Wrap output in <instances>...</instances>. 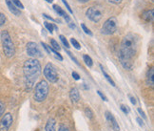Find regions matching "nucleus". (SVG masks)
Instances as JSON below:
<instances>
[{
    "label": "nucleus",
    "instance_id": "nucleus-1",
    "mask_svg": "<svg viewBox=\"0 0 154 131\" xmlns=\"http://www.w3.org/2000/svg\"><path fill=\"white\" fill-rule=\"evenodd\" d=\"M138 37L134 34H128L121 42L119 59L122 66L126 70H130L133 66V57L138 50Z\"/></svg>",
    "mask_w": 154,
    "mask_h": 131
},
{
    "label": "nucleus",
    "instance_id": "nucleus-2",
    "mask_svg": "<svg viewBox=\"0 0 154 131\" xmlns=\"http://www.w3.org/2000/svg\"><path fill=\"white\" fill-rule=\"evenodd\" d=\"M25 86L27 90H32L34 83L41 75V64L36 58H29L23 65Z\"/></svg>",
    "mask_w": 154,
    "mask_h": 131
},
{
    "label": "nucleus",
    "instance_id": "nucleus-3",
    "mask_svg": "<svg viewBox=\"0 0 154 131\" xmlns=\"http://www.w3.org/2000/svg\"><path fill=\"white\" fill-rule=\"evenodd\" d=\"M1 41H2V48L5 56L7 57H13L15 54V47L11 40V38L8 31L1 32Z\"/></svg>",
    "mask_w": 154,
    "mask_h": 131
},
{
    "label": "nucleus",
    "instance_id": "nucleus-4",
    "mask_svg": "<svg viewBox=\"0 0 154 131\" xmlns=\"http://www.w3.org/2000/svg\"><path fill=\"white\" fill-rule=\"evenodd\" d=\"M49 94V84L46 80H41L35 86V90L33 94V99L35 102L42 103L48 97Z\"/></svg>",
    "mask_w": 154,
    "mask_h": 131
},
{
    "label": "nucleus",
    "instance_id": "nucleus-5",
    "mask_svg": "<svg viewBox=\"0 0 154 131\" xmlns=\"http://www.w3.org/2000/svg\"><path fill=\"white\" fill-rule=\"evenodd\" d=\"M117 27H118L117 18L114 16H111L105 21L104 25L102 27V30H101V33L103 34H106V35L112 34L116 32Z\"/></svg>",
    "mask_w": 154,
    "mask_h": 131
},
{
    "label": "nucleus",
    "instance_id": "nucleus-6",
    "mask_svg": "<svg viewBox=\"0 0 154 131\" xmlns=\"http://www.w3.org/2000/svg\"><path fill=\"white\" fill-rule=\"evenodd\" d=\"M44 76L45 78L47 79V80H49L50 82L52 83H55L58 81V74H57V71L55 69V67L53 66L51 63H48L46 64V66L44 67Z\"/></svg>",
    "mask_w": 154,
    "mask_h": 131
},
{
    "label": "nucleus",
    "instance_id": "nucleus-7",
    "mask_svg": "<svg viewBox=\"0 0 154 131\" xmlns=\"http://www.w3.org/2000/svg\"><path fill=\"white\" fill-rule=\"evenodd\" d=\"M103 10L100 7H91L86 11V15L92 22H99L103 17Z\"/></svg>",
    "mask_w": 154,
    "mask_h": 131
},
{
    "label": "nucleus",
    "instance_id": "nucleus-8",
    "mask_svg": "<svg viewBox=\"0 0 154 131\" xmlns=\"http://www.w3.org/2000/svg\"><path fill=\"white\" fill-rule=\"evenodd\" d=\"M27 54L32 57V58H36V57H42V52H41L39 46L35 43V42H29L27 44Z\"/></svg>",
    "mask_w": 154,
    "mask_h": 131
},
{
    "label": "nucleus",
    "instance_id": "nucleus-9",
    "mask_svg": "<svg viewBox=\"0 0 154 131\" xmlns=\"http://www.w3.org/2000/svg\"><path fill=\"white\" fill-rule=\"evenodd\" d=\"M13 123H14V119L11 113L5 114L2 117L1 121H0V131H9Z\"/></svg>",
    "mask_w": 154,
    "mask_h": 131
},
{
    "label": "nucleus",
    "instance_id": "nucleus-10",
    "mask_svg": "<svg viewBox=\"0 0 154 131\" xmlns=\"http://www.w3.org/2000/svg\"><path fill=\"white\" fill-rule=\"evenodd\" d=\"M105 116H106V121H108V122L110 123L111 127L113 128V130H114V131H120L119 124H118V123L116 122V120H115L114 116L112 115L109 111H106V112L105 113Z\"/></svg>",
    "mask_w": 154,
    "mask_h": 131
},
{
    "label": "nucleus",
    "instance_id": "nucleus-11",
    "mask_svg": "<svg viewBox=\"0 0 154 131\" xmlns=\"http://www.w3.org/2000/svg\"><path fill=\"white\" fill-rule=\"evenodd\" d=\"M141 17L143 18L146 22H153V18H154V11L151 10H146L144 11L141 15Z\"/></svg>",
    "mask_w": 154,
    "mask_h": 131
},
{
    "label": "nucleus",
    "instance_id": "nucleus-12",
    "mask_svg": "<svg viewBox=\"0 0 154 131\" xmlns=\"http://www.w3.org/2000/svg\"><path fill=\"white\" fill-rule=\"evenodd\" d=\"M69 99H70V100H72V103H76L79 102V100H80V94H79L78 89L75 88V87L70 89Z\"/></svg>",
    "mask_w": 154,
    "mask_h": 131
},
{
    "label": "nucleus",
    "instance_id": "nucleus-13",
    "mask_svg": "<svg viewBox=\"0 0 154 131\" xmlns=\"http://www.w3.org/2000/svg\"><path fill=\"white\" fill-rule=\"evenodd\" d=\"M41 45H42L43 47H44V49L48 52L49 54H51V53H52L53 55L55 56V57L56 58H58L59 61H63V57L60 55V54L58 53V51H56V50H54L53 48H51V46H49L48 44H46V43H44V42H41Z\"/></svg>",
    "mask_w": 154,
    "mask_h": 131
},
{
    "label": "nucleus",
    "instance_id": "nucleus-14",
    "mask_svg": "<svg viewBox=\"0 0 154 131\" xmlns=\"http://www.w3.org/2000/svg\"><path fill=\"white\" fill-rule=\"evenodd\" d=\"M6 4H7L8 8H9V10H10V11L11 14H14L16 16L20 15V10L15 7V5L11 2V0H6Z\"/></svg>",
    "mask_w": 154,
    "mask_h": 131
},
{
    "label": "nucleus",
    "instance_id": "nucleus-15",
    "mask_svg": "<svg viewBox=\"0 0 154 131\" xmlns=\"http://www.w3.org/2000/svg\"><path fill=\"white\" fill-rule=\"evenodd\" d=\"M55 126H56V122L54 119H49L48 122L46 123V126H45V130L46 131H56L55 129Z\"/></svg>",
    "mask_w": 154,
    "mask_h": 131
},
{
    "label": "nucleus",
    "instance_id": "nucleus-16",
    "mask_svg": "<svg viewBox=\"0 0 154 131\" xmlns=\"http://www.w3.org/2000/svg\"><path fill=\"white\" fill-rule=\"evenodd\" d=\"M146 82H147V84H149V85L153 86V83H154V80H153V68H150V70H149V72H147Z\"/></svg>",
    "mask_w": 154,
    "mask_h": 131
},
{
    "label": "nucleus",
    "instance_id": "nucleus-17",
    "mask_svg": "<svg viewBox=\"0 0 154 131\" xmlns=\"http://www.w3.org/2000/svg\"><path fill=\"white\" fill-rule=\"evenodd\" d=\"M100 68H101V70H102V73H103V75H104V77H105V78H106V80H108L109 83H110V84L112 85V86H115V82L113 81V80H112L111 78H110V77L108 75V74H106V71L104 70V68H103V66H102V65H100Z\"/></svg>",
    "mask_w": 154,
    "mask_h": 131
},
{
    "label": "nucleus",
    "instance_id": "nucleus-18",
    "mask_svg": "<svg viewBox=\"0 0 154 131\" xmlns=\"http://www.w3.org/2000/svg\"><path fill=\"white\" fill-rule=\"evenodd\" d=\"M53 9H54V11L58 14V15H61V16L66 15V13H65L64 10L60 7V6H58V5H55V4H54V5H53Z\"/></svg>",
    "mask_w": 154,
    "mask_h": 131
},
{
    "label": "nucleus",
    "instance_id": "nucleus-19",
    "mask_svg": "<svg viewBox=\"0 0 154 131\" xmlns=\"http://www.w3.org/2000/svg\"><path fill=\"white\" fill-rule=\"evenodd\" d=\"M83 58H84V61L85 63L88 65V67H91L92 65H93V61H92V59L90 56H88V55H85L84 57H83Z\"/></svg>",
    "mask_w": 154,
    "mask_h": 131
},
{
    "label": "nucleus",
    "instance_id": "nucleus-20",
    "mask_svg": "<svg viewBox=\"0 0 154 131\" xmlns=\"http://www.w3.org/2000/svg\"><path fill=\"white\" fill-rule=\"evenodd\" d=\"M51 48H53L54 50L56 51H60V46H59V44L57 43V41L54 40V39H51Z\"/></svg>",
    "mask_w": 154,
    "mask_h": 131
},
{
    "label": "nucleus",
    "instance_id": "nucleus-21",
    "mask_svg": "<svg viewBox=\"0 0 154 131\" xmlns=\"http://www.w3.org/2000/svg\"><path fill=\"white\" fill-rule=\"evenodd\" d=\"M59 38H60V40L62 41V43L64 44V46L66 47L67 49H68V48H69L70 46H69V41L67 40V38H65L63 34H60V35H59Z\"/></svg>",
    "mask_w": 154,
    "mask_h": 131
},
{
    "label": "nucleus",
    "instance_id": "nucleus-22",
    "mask_svg": "<svg viewBox=\"0 0 154 131\" xmlns=\"http://www.w3.org/2000/svg\"><path fill=\"white\" fill-rule=\"evenodd\" d=\"M70 42H72V46L74 47L75 49H77V50H80L81 49V45H80V43L77 41L75 38H70Z\"/></svg>",
    "mask_w": 154,
    "mask_h": 131
},
{
    "label": "nucleus",
    "instance_id": "nucleus-23",
    "mask_svg": "<svg viewBox=\"0 0 154 131\" xmlns=\"http://www.w3.org/2000/svg\"><path fill=\"white\" fill-rule=\"evenodd\" d=\"M81 27H82V29H83V31H84L87 34H88V35H91H91H93V34H92V32L91 31V30L90 29H88L85 24H84V23H82V24H81Z\"/></svg>",
    "mask_w": 154,
    "mask_h": 131
},
{
    "label": "nucleus",
    "instance_id": "nucleus-24",
    "mask_svg": "<svg viewBox=\"0 0 154 131\" xmlns=\"http://www.w3.org/2000/svg\"><path fill=\"white\" fill-rule=\"evenodd\" d=\"M44 23H45V27H46L47 29H48V31H49L51 34H52V32H53V28H54V27H53V24H52V23H50V22H48V21H45Z\"/></svg>",
    "mask_w": 154,
    "mask_h": 131
},
{
    "label": "nucleus",
    "instance_id": "nucleus-25",
    "mask_svg": "<svg viewBox=\"0 0 154 131\" xmlns=\"http://www.w3.org/2000/svg\"><path fill=\"white\" fill-rule=\"evenodd\" d=\"M11 2H13L14 5H15V7L16 8H18L19 10L21 9H24V5H23L20 1H19V0H11Z\"/></svg>",
    "mask_w": 154,
    "mask_h": 131
},
{
    "label": "nucleus",
    "instance_id": "nucleus-26",
    "mask_svg": "<svg viewBox=\"0 0 154 131\" xmlns=\"http://www.w3.org/2000/svg\"><path fill=\"white\" fill-rule=\"evenodd\" d=\"M85 113H86V115L88 119H92L93 117V113L91 111V109L90 108V107H87V108L85 109Z\"/></svg>",
    "mask_w": 154,
    "mask_h": 131
},
{
    "label": "nucleus",
    "instance_id": "nucleus-27",
    "mask_svg": "<svg viewBox=\"0 0 154 131\" xmlns=\"http://www.w3.org/2000/svg\"><path fill=\"white\" fill-rule=\"evenodd\" d=\"M6 23V16L4 14L0 13V27H2Z\"/></svg>",
    "mask_w": 154,
    "mask_h": 131
},
{
    "label": "nucleus",
    "instance_id": "nucleus-28",
    "mask_svg": "<svg viewBox=\"0 0 154 131\" xmlns=\"http://www.w3.org/2000/svg\"><path fill=\"white\" fill-rule=\"evenodd\" d=\"M5 109H6V105L3 102H0V117H1L4 112H5Z\"/></svg>",
    "mask_w": 154,
    "mask_h": 131
},
{
    "label": "nucleus",
    "instance_id": "nucleus-29",
    "mask_svg": "<svg viewBox=\"0 0 154 131\" xmlns=\"http://www.w3.org/2000/svg\"><path fill=\"white\" fill-rule=\"evenodd\" d=\"M62 2L64 3V5L66 6V8H67V10L69 11L70 14H73V11L72 10V8H70V6H69V4L68 3V1L67 0H62Z\"/></svg>",
    "mask_w": 154,
    "mask_h": 131
},
{
    "label": "nucleus",
    "instance_id": "nucleus-30",
    "mask_svg": "<svg viewBox=\"0 0 154 131\" xmlns=\"http://www.w3.org/2000/svg\"><path fill=\"white\" fill-rule=\"evenodd\" d=\"M67 54H68V55H69V56L70 57V58H72V61H74V62H75V63H76L77 65H79V62H78V61H77V58H76L75 57H73V56H72V53H70V52H69V51H67Z\"/></svg>",
    "mask_w": 154,
    "mask_h": 131
},
{
    "label": "nucleus",
    "instance_id": "nucleus-31",
    "mask_svg": "<svg viewBox=\"0 0 154 131\" xmlns=\"http://www.w3.org/2000/svg\"><path fill=\"white\" fill-rule=\"evenodd\" d=\"M97 94L99 95L100 97L102 98V100H105V102H108V99H106V97L105 96V95H104L101 91H97Z\"/></svg>",
    "mask_w": 154,
    "mask_h": 131
},
{
    "label": "nucleus",
    "instance_id": "nucleus-32",
    "mask_svg": "<svg viewBox=\"0 0 154 131\" xmlns=\"http://www.w3.org/2000/svg\"><path fill=\"white\" fill-rule=\"evenodd\" d=\"M120 107H121V110H122L124 113H125L126 115H128V108H127V107H126L125 105H124V104H121V106H120Z\"/></svg>",
    "mask_w": 154,
    "mask_h": 131
},
{
    "label": "nucleus",
    "instance_id": "nucleus-33",
    "mask_svg": "<svg viewBox=\"0 0 154 131\" xmlns=\"http://www.w3.org/2000/svg\"><path fill=\"white\" fill-rule=\"evenodd\" d=\"M58 131H70L66 126H60V127H59V129H58Z\"/></svg>",
    "mask_w": 154,
    "mask_h": 131
},
{
    "label": "nucleus",
    "instance_id": "nucleus-34",
    "mask_svg": "<svg viewBox=\"0 0 154 131\" xmlns=\"http://www.w3.org/2000/svg\"><path fill=\"white\" fill-rule=\"evenodd\" d=\"M138 112H139V114L142 116V118L145 119V120H146V114H145V112H144L143 110H142L141 108H138Z\"/></svg>",
    "mask_w": 154,
    "mask_h": 131
},
{
    "label": "nucleus",
    "instance_id": "nucleus-35",
    "mask_svg": "<svg viewBox=\"0 0 154 131\" xmlns=\"http://www.w3.org/2000/svg\"><path fill=\"white\" fill-rule=\"evenodd\" d=\"M72 77H73V79H74L75 80H80L79 75L77 74L76 72H72Z\"/></svg>",
    "mask_w": 154,
    "mask_h": 131
},
{
    "label": "nucleus",
    "instance_id": "nucleus-36",
    "mask_svg": "<svg viewBox=\"0 0 154 131\" xmlns=\"http://www.w3.org/2000/svg\"><path fill=\"white\" fill-rule=\"evenodd\" d=\"M43 16L45 17V18H47V19H49V20H51V21H53V22H55V21H56L55 19H53V18H52V17L49 16L48 15H46V14H43Z\"/></svg>",
    "mask_w": 154,
    "mask_h": 131
},
{
    "label": "nucleus",
    "instance_id": "nucleus-37",
    "mask_svg": "<svg viewBox=\"0 0 154 131\" xmlns=\"http://www.w3.org/2000/svg\"><path fill=\"white\" fill-rule=\"evenodd\" d=\"M136 121H137V123H139V126H144V122H143V120H142L141 118H137V119H136Z\"/></svg>",
    "mask_w": 154,
    "mask_h": 131
},
{
    "label": "nucleus",
    "instance_id": "nucleus-38",
    "mask_svg": "<svg viewBox=\"0 0 154 131\" xmlns=\"http://www.w3.org/2000/svg\"><path fill=\"white\" fill-rule=\"evenodd\" d=\"M109 1L110 3H112V4H116V5H118V4H120V3L122 2V0H109Z\"/></svg>",
    "mask_w": 154,
    "mask_h": 131
},
{
    "label": "nucleus",
    "instance_id": "nucleus-39",
    "mask_svg": "<svg viewBox=\"0 0 154 131\" xmlns=\"http://www.w3.org/2000/svg\"><path fill=\"white\" fill-rule=\"evenodd\" d=\"M68 24L72 29H75V24H74V22H72V20H70L69 22H68Z\"/></svg>",
    "mask_w": 154,
    "mask_h": 131
},
{
    "label": "nucleus",
    "instance_id": "nucleus-40",
    "mask_svg": "<svg viewBox=\"0 0 154 131\" xmlns=\"http://www.w3.org/2000/svg\"><path fill=\"white\" fill-rule=\"evenodd\" d=\"M129 100H130V102H131V103L132 104H136V99L134 98V97H132V96H129Z\"/></svg>",
    "mask_w": 154,
    "mask_h": 131
},
{
    "label": "nucleus",
    "instance_id": "nucleus-41",
    "mask_svg": "<svg viewBox=\"0 0 154 131\" xmlns=\"http://www.w3.org/2000/svg\"><path fill=\"white\" fill-rule=\"evenodd\" d=\"M78 1H80V2H82V3H87V2L90 1V0H78Z\"/></svg>",
    "mask_w": 154,
    "mask_h": 131
},
{
    "label": "nucleus",
    "instance_id": "nucleus-42",
    "mask_svg": "<svg viewBox=\"0 0 154 131\" xmlns=\"http://www.w3.org/2000/svg\"><path fill=\"white\" fill-rule=\"evenodd\" d=\"M47 2H49V3H52L53 2V0H46Z\"/></svg>",
    "mask_w": 154,
    "mask_h": 131
},
{
    "label": "nucleus",
    "instance_id": "nucleus-43",
    "mask_svg": "<svg viewBox=\"0 0 154 131\" xmlns=\"http://www.w3.org/2000/svg\"><path fill=\"white\" fill-rule=\"evenodd\" d=\"M151 1H154V0H151Z\"/></svg>",
    "mask_w": 154,
    "mask_h": 131
}]
</instances>
